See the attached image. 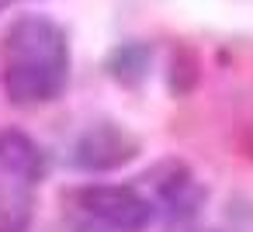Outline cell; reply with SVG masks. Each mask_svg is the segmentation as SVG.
<instances>
[{
	"label": "cell",
	"instance_id": "1",
	"mask_svg": "<svg viewBox=\"0 0 253 232\" xmlns=\"http://www.w3.org/2000/svg\"><path fill=\"white\" fill-rule=\"evenodd\" d=\"M70 80L66 32L39 14L18 18L4 39V90L18 108H39L63 94Z\"/></svg>",
	"mask_w": 253,
	"mask_h": 232
},
{
	"label": "cell",
	"instance_id": "2",
	"mask_svg": "<svg viewBox=\"0 0 253 232\" xmlns=\"http://www.w3.org/2000/svg\"><path fill=\"white\" fill-rule=\"evenodd\" d=\"M84 215L101 222L111 232H142L153 222V201L128 184H90L77 191Z\"/></svg>",
	"mask_w": 253,
	"mask_h": 232
},
{
	"label": "cell",
	"instance_id": "3",
	"mask_svg": "<svg viewBox=\"0 0 253 232\" xmlns=\"http://www.w3.org/2000/svg\"><path fill=\"white\" fill-rule=\"evenodd\" d=\"M135 153H139L135 135H128L118 121H97L77 135V142L70 149V163L87 173H108V170H118L128 159H135Z\"/></svg>",
	"mask_w": 253,
	"mask_h": 232
},
{
	"label": "cell",
	"instance_id": "4",
	"mask_svg": "<svg viewBox=\"0 0 253 232\" xmlns=\"http://www.w3.org/2000/svg\"><path fill=\"white\" fill-rule=\"evenodd\" d=\"M0 166L21 180H39L45 170V153L39 149L35 139L11 128V132H0Z\"/></svg>",
	"mask_w": 253,
	"mask_h": 232
},
{
	"label": "cell",
	"instance_id": "5",
	"mask_svg": "<svg viewBox=\"0 0 253 232\" xmlns=\"http://www.w3.org/2000/svg\"><path fill=\"white\" fill-rule=\"evenodd\" d=\"M170 232H211V229H198L194 225V218H187V222H173V229Z\"/></svg>",
	"mask_w": 253,
	"mask_h": 232
},
{
	"label": "cell",
	"instance_id": "6",
	"mask_svg": "<svg viewBox=\"0 0 253 232\" xmlns=\"http://www.w3.org/2000/svg\"><path fill=\"white\" fill-rule=\"evenodd\" d=\"M11 4H18V0H0V7H11Z\"/></svg>",
	"mask_w": 253,
	"mask_h": 232
}]
</instances>
